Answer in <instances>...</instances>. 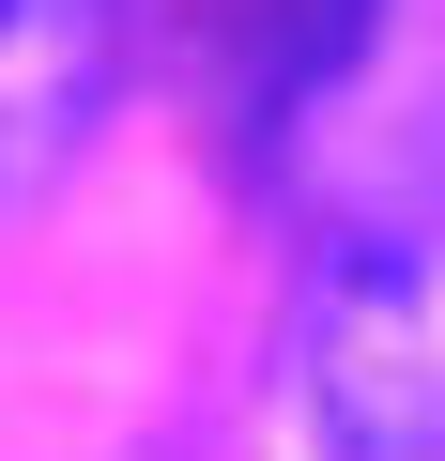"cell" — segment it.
<instances>
[{
  "instance_id": "obj_1",
  "label": "cell",
  "mask_w": 445,
  "mask_h": 461,
  "mask_svg": "<svg viewBox=\"0 0 445 461\" xmlns=\"http://www.w3.org/2000/svg\"><path fill=\"white\" fill-rule=\"evenodd\" d=\"M292 400H307V461H445V339L384 247H338L307 277Z\"/></svg>"
},
{
  "instance_id": "obj_2",
  "label": "cell",
  "mask_w": 445,
  "mask_h": 461,
  "mask_svg": "<svg viewBox=\"0 0 445 461\" xmlns=\"http://www.w3.org/2000/svg\"><path fill=\"white\" fill-rule=\"evenodd\" d=\"M123 93V0H0V215L47 200Z\"/></svg>"
},
{
  "instance_id": "obj_3",
  "label": "cell",
  "mask_w": 445,
  "mask_h": 461,
  "mask_svg": "<svg viewBox=\"0 0 445 461\" xmlns=\"http://www.w3.org/2000/svg\"><path fill=\"white\" fill-rule=\"evenodd\" d=\"M384 32V0H231V32H215V93H231V139L277 154Z\"/></svg>"
}]
</instances>
